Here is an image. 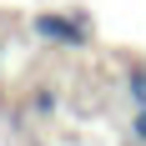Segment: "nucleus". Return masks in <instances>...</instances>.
Wrapping results in <instances>:
<instances>
[{
	"label": "nucleus",
	"instance_id": "2",
	"mask_svg": "<svg viewBox=\"0 0 146 146\" xmlns=\"http://www.w3.org/2000/svg\"><path fill=\"white\" fill-rule=\"evenodd\" d=\"M126 96H131L136 106H146V71H131V76H126Z\"/></svg>",
	"mask_w": 146,
	"mask_h": 146
},
{
	"label": "nucleus",
	"instance_id": "1",
	"mask_svg": "<svg viewBox=\"0 0 146 146\" xmlns=\"http://www.w3.org/2000/svg\"><path fill=\"white\" fill-rule=\"evenodd\" d=\"M35 35H40V40H50V45H66V50L91 45L86 15H56V10H45V15H35Z\"/></svg>",
	"mask_w": 146,
	"mask_h": 146
},
{
	"label": "nucleus",
	"instance_id": "4",
	"mask_svg": "<svg viewBox=\"0 0 146 146\" xmlns=\"http://www.w3.org/2000/svg\"><path fill=\"white\" fill-rule=\"evenodd\" d=\"M131 136H136V141H146V106H136V116H131Z\"/></svg>",
	"mask_w": 146,
	"mask_h": 146
},
{
	"label": "nucleus",
	"instance_id": "3",
	"mask_svg": "<svg viewBox=\"0 0 146 146\" xmlns=\"http://www.w3.org/2000/svg\"><path fill=\"white\" fill-rule=\"evenodd\" d=\"M56 111V91H35V116H50Z\"/></svg>",
	"mask_w": 146,
	"mask_h": 146
}]
</instances>
